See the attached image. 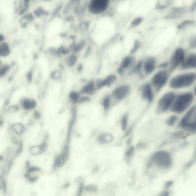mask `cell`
Segmentation results:
<instances>
[{
    "label": "cell",
    "instance_id": "6da1fadb",
    "mask_svg": "<svg viewBox=\"0 0 196 196\" xmlns=\"http://www.w3.org/2000/svg\"><path fill=\"white\" fill-rule=\"evenodd\" d=\"M174 158L170 152L165 149L159 150L152 155L148 168H153L162 172H167L173 168Z\"/></svg>",
    "mask_w": 196,
    "mask_h": 196
},
{
    "label": "cell",
    "instance_id": "7a4b0ae2",
    "mask_svg": "<svg viewBox=\"0 0 196 196\" xmlns=\"http://www.w3.org/2000/svg\"><path fill=\"white\" fill-rule=\"evenodd\" d=\"M195 97L192 92L177 93L170 112L178 115L185 113L193 105Z\"/></svg>",
    "mask_w": 196,
    "mask_h": 196
},
{
    "label": "cell",
    "instance_id": "3957f363",
    "mask_svg": "<svg viewBox=\"0 0 196 196\" xmlns=\"http://www.w3.org/2000/svg\"><path fill=\"white\" fill-rule=\"evenodd\" d=\"M177 127L185 133L196 134V110L194 105L183 114L179 119Z\"/></svg>",
    "mask_w": 196,
    "mask_h": 196
},
{
    "label": "cell",
    "instance_id": "277c9868",
    "mask_svg": "<svg viewBox=\"0 0 196 196\" xmlns=\"http://www.w3.org/2000/svg\"><path fill=\"white\" fill-rule=\"evenodd\" d=\"M196 81V73H182L173 77L169 81V86L174 90L184 89L192 86Z\"/></svg>",
    "mask_w": 196,
    "mask_h": 196
},
{
    "label": "cell",
    "instance_id": "5b68a950",
    "mask_svg": "<svg viewBox=\"0 0 196 196\" xmlns=\"http://www.w3.org/2000/svg\"><path fill=\"white\" fill-rule=\"evenodd\" d=\"M177 93L173 91L167 92L158 100L156 105V112L159 114L170 112Z\"/></svg>",
    "mask_w": 196,
    "mask_h": 196
},
{
    "label": "cell",
    "instance_id": "8992f818",
    "mask_svg": "<svg viewBox=\"0 0 196 196\" xmlns=\"http://www.w3.org/2000/svg\"><path fill=\"white\" fill-rule=\"evenodd\" d=\"M170 77L169 73L165 70L158 71L153 76L151 84L156 93H158L168 83Z\"/></svg>",
    "mask_w": 196,
    "mask_h": 196
},
{
    "label": "cell",
    "instance_id": "52a82bcc",
    "mask_svg": "<svg viewBox=\"0 0 196 196\" xmlns=\"http://www.w3.org/2000/svg\"><path fill=\"white\" fill-rule=\"evenodd\" d=\"M110 4L108 0H93L88 4L87 8L89 13L93 14L100 15L107 11Z\"/></svg>",
    "mask_w": 196,
    "mask_h": 196
},
{
    "label": "cell",
    "instance_id": "ba28073f",
    "mask_svg": "<svg viewBox=\"0 0 196 196\" xmlns=\"http://www.w3.org/2000/svg\"><path fill=\"white\" fill-rule=\"evenodd\" d=\"M185 58L184 49L180 47L175 49L168 62L170 72L173 73L178 67H180Z\"/></svg>",
    "mask_w": 196,
    "mask_h": 196
},
{
    "label": "cell",
    "instance_id": "9c48e42d",
    "mask_svg": "<svg viewBox=\"0 0 196 196\" xmlns=\"http://www.w3.org/2000/svg\"><path fill=\"white\" fill-rule=\"evenodd\" d=\"M130 93V88L128 85L122 84L117 87L112 93V99L121 101L127 98Z\"/></svg>",
    "mask_w": 196,
    "mask_h": 196
},
{
    "label": "cell",
    "instance_id": "30bf717a",
    "mask_svg": "<svg viewBox=\"0 0 196 196\" xmlns=\"http://www.w3.org/2000/svg\"><path fill=\"white\" fill-rule=\"evenodd\" d=\"M140 91L143 99L148 103H151L154 101V93L151 83H147L143 85L140 88Z\"/></svg>",
    "mask_w": 196,
    "mask_h": 196
},
{
    "label": "cell",
    "instance_id": "8fae6325",
    "mask_svg": "<svg viewBox=\"0 0 196 196\" xmlns=\"http://www.w3.org/2000/svg\"><path fill=\"white\" fill-rule=\"evenodd\" d=\"M156 59L154 57H148L143 61V71H144L145 74L146 75L150 74L156 69Z\"/></svg>",
    "mask_w": 196,
    "mask_h": 196
},
{
    "label": "cell",
    "instance_id": "7c38bea8",
    "mask_svg": "<svg viewBox=\"0 0 196 196\" xmlns=\"http://www.w3.org/2000/svg\"><path fill=\"white\" fill-rule=\"evenodd\" d=\"M196 68V53H192L186 58L183 63L180 66L182 70H186Z\"/></svg>",
    "mask_w": 196,
    "mask_h": 196
},
{
    "label": "cell",
    "instance_id": "4fadbf2b",
    "mask_svg": "<svg viewBox=\"0 0 196 196\" xmlns=\"http://www.w3.org/2000/svg\"><path fill=\"white\" fill-rule=\"evenodd\" d=\"M117 80V76L115 75L111 74L106 77L102 80H99L96 83V84L98 89L105 87H110Z\"/></svg>",
    "mask_w": 196,
    "mask_h": 196
},
{
    "label": "cell",
    "instance_id": "5bb4252c",
    "mask_svg": "<svg viewBox=\"0 0 196 196\" xmlns=\"http://www.w3.org/2000/svg\"><path fill=\"white\" fill-rule=\"evenodd\" d=\"M134 58L132 56H128L124 58L119 66L118 71L119 74L123 73L125 70L130 68L134 64Z\"/></svg>",
    "mask_w": 196,
    "mask_h": 196
},
{
    "label": "cell",
    "instance_id": "9a60e30c",
    "mask_svg": "<svg viewBox=\"0 0 196 196\" xmlns=\"http://www.w3.org/2000/svg\"><path fill=\"white\" fill-rule=\"evenodd\" d=\"M97 89L96 83L93 81H90L82 88L81 93L86 95H93L96 93Z\"/></svg>",
    "mask_w": 196,
    "mask_h": 196
},
{
    "label": "cell",
    "instance_id": "2e32d148",
    "mask_svg": "<svg viewBox=\"0 0 196 196\" xmlns=\"http://www.w3.org/2000/svg\"><path fill=\"white\" fill-rule=\"evenodd\" d=\"M113 139V136L110 133H105L99 136L98 140L102 144L108 143L112 142Z\"/></svg>",
    "mask_w": 196,
    "mask_h": 196
},
{
    "label": "cell",
    "instance_id": "e0dca14e",
    "mask_svg": "<svg viewBox=\"0 0 196 196\" xmlns=\"http://www.w3.org/2000/svg\"><path fill=\"white\" fill-rule=\"evenodd\" d=\"M22 106L25 110H30L35 108L37 106L36 102L33 99H26L23 100Z\"/></svg>",
    "mask_w": 196,
    "mask_h": 196
},
{
    "label": "cell",
    "instance_id": "ac0fdd59",
    "mask_svg": "<svg viewBox=\"0 0 196 196\" xmlns=\"http://www.w3.org/2000/svg\"><path fill=\"white\" fill-rule=\"evenodd\" d=\"M178 115L173 114L167 118L166 121V125L168 127H171L178 124L179 120Z\"/></svg>",
    "mask_w": 196,
    "mask_h": 196
},
{
    "label": "cell",
    "instance_id": "d6986e66",
    "mask_svg": "<svg viewBox=\"0 0 196 196\" xmlns=\"http://www.w3.org/2000/svg\"><path fill=\"white\" fill-rule=\"evenodd\" d=\"M112 98L111 95H107L102 100V105L103 110L107 112L109 110L111 106Z\"/></svg>",
    "mask_w": 196,
    "mask_h": 196
},
{
    "label": "cell",
    "instance_id": "ffe728a7",
    "mask_svg": "<svg viewBox=\"0 0 196 196\" xmlns=\"http://www.w3.org/2000/svg\"><path fill=\"white\" fill-rule=\"evenodd\" d=\"M11 128L15 133L20 135L23 132L24 127L23 124L20 123H16L12 124Z\"/></svg>",
    "mask_w": 196,
    "mask_h": 196
},
{
    "label": "cell",
    "instance_id": "44dd1931",
    "mask_svg": "<svg viewBox=\"0 0 196 196\" xmlns=\"http://www.w3.org/2000/svg\"><path fill=\"white\" fill-rule=\"evenodd\" d=\"M10 52V48L8 44L4 42L1 44L0 46V54L1 56L5 57L9 54Z\"/></svg>",
    "mask_w": 196,
    "mask_h": 196
},
{
    "label": "cell",
    "instance_id": "7402d4cb",
    "mask_svg": "<svg viewBox=\"0 0 196 196\" xmlns=\"http://www.w3.org/2000/svg\"><path fill=\"white\" fill-rule=\"evenodd\" d=\"M44 150L43 146L37 145L33 146L30 148V152L32 155H37L41 154Z\"/></svg>",
    "mask_w": 196,
    "mask_h": 196
},
{
    "label": "cell",
    "instance_id": "603a6c76",
    "mask_svg": "<svg viewBox=\"0 0 196 196\" xmlns=\"http://www.w3.org/2000/svg\"><path fill=\"white\" fill-rule=\"evenodd\" d=\"M128 115L127 113L124 114L121 118V127L122 131H125L127 130L128 127Z\"/></svg>",
    "mask_w": 196,
    "mask_h": 196
},
{
    "label": "cell",
    "instance_id": "cb8c5ba5",
    "mask_svg": "<svg viewBox=\"0 0 196 196\" xmlns=\"http://www.w3.org/2000/svg\"><path fill=\"white\" fill-rule=\"evenodd\" d=\"M143 61H140L134 66L132 72L134 74L141 75L143 71Z\"/></svg>",
    "mask_w": 196,
    "mask_h": 196
},
{
    "label": "cell",
    "instance_id": "d4e9b609",
    "mask_svg": "<svg viewBox=\"0 0 196 196\" xmlns=\"http://www.w3.org/2000/svg\"><path fill=\"white\" fill-rule=\"evenodd\" d=\"M134 153V148L133 147H129L126 151L125 154H124V158L128 162L130 161L132 159Z\"/></svg>",
    "mask_w": 196,
    "mask_h": 196
},
{
    "label": "cell",
    "instance_id": "484cf974",
    "mask_svg": "<svg viewBox=\"0 0 196 196\" xmlns=\"http://www.w3.org/2000/svg\"><path fill=\"white\" fill-rule=\"evenodd\" d=\"M86 45V41L85 40H83L81 41L73 48V51L76 53H78L82 50L83 48Z\"/></svg>",
    "mask_w": 196,
    "mask_h": 196
},
{
    "label": "cell",
    "instance_id": "4316f807",
    "mask_svg": "<svg viewBox=\"0 0 196 196\" xmlns=\"http://www.w3.org/2000/svg\"><path fill=\"white\" fill-rule=\"evenodd\" d=\"M79 93L76 92H71L69 95V99L73 103L78 102L80 98Z\"/></svg>",
    "mask_w": 196,
    "mask_h": 196
},
{
    "label": "cell",
    "instance_id": "83f0119b",
    "mask_svg": "<svg viewBox=\"0 0 196 196\" xmlns=\"http://www.w3.org/2000/svg\"><path fill=\"white\" fill-rule=\"evenodd\" d=\"M184 12V9L181 8H174L173 10V11L171 12V14L170 15V17H173L175 18V17L179 16V15L181 14Z\"/></svg>",
    "mask_w": 196,
    "mask_h": 196
},
{
    "label": "cell",
    "instance_id": "f1b7e54d",
    "mask_svg": "<svg viewBox=\"0 0 196 196\" xmlns=\"http://www.w3.org/2000/svg\"><path fill=\"white\" fill-rule=\"evenodd\" d=\"M195 22L192 21V20H185V21L182 22L181 23L179 24L177 26V28L178 29H181L183 28V27L187 26V25L193 24Z\"/></svg>",
    "mask_w": 196,
    "mask_h": 196
},
{
    "label": "cell",
    "instance_id": "f546056e",
    "mask_svg": "<svg viewBox=\"0 0 196 196\" xmlns=\"http://www.w3.org/2000/svg\"><path fill=\"white\" fill-rule=\"evenodd\" d=\"M189 47L191 48H196V34L192 37L189 41Z\"/></svg>",
    "mask_w": 196,
    "mask_h": 196
},
{
    "label": "cell",
    "instance_id": "4dcf8cb0",
    "mask_svg": "<svg viewBox=\"0 0 196 196\" xmlns=\"http://www.w3.org/2000/svg\"><path fill=\"white\" fill-rule=\"evenodd\" d=\"M143 20V18H137L134 19L133 20L132 23H131V25L132 27H136L138 26L142 23Z\"/></svg>",
    "mask_w": 196,
    "mask_h": 196
},
{
    "label": "cell",
    "instance_id": "1f68e13d",
    "mask_svg": "<svg viewBox=\"0 0 196 196\" xmlns=\"http://www.w3.org/2000/svg\"><path fill=\"white\" fill-rule=\"evenodd\" d=\"M77 61L76 57L74 56H71L68 59V64L69 66H72L75 64Z\"/></svg>",
    "mask_w": 196,
    "mask_h": 196
},
{
    "label": "cell",
    "instance_id": "d6a6232c",
    "mask_svg": "<svg viewBox=\"0 0 196 196\" xmlns=\"http://www.w3.org/2000/svg\"><path fill=\"white\" fill-rule=\"evenodd\" d=\"M9 66L7 65H5L2 67L1 69V76L2 77L4 76L6 73L7 72L8 70L9 69Z\"/></svg>",
    "mask_w": 196,
    "mask_h": 196
},
{
    "label": "cell",
    "instance_id": "836d02e7",
    "mask_svg": "<svg viewBox=\"0 0 196 196\" xmlns=\"http://www.w3.org/2000/svg\"><path fill=\"white\" fill-rule=\"evenodd\" d=\"M140 45L139 42L138 41H136L135 43H134L133 47L131 51V53H134L138 49H139Z\"/></svg>",
    "mask_w": 196,
    "mask_h": 196
},
{
    "label": "cell",
    "instance_id": "e575fe53",
    "mask_svg": "<svg viewBox=\"0 0 196 196\" xmlns=\"http://www.w3.org/2000/svg\"><path fill=\"white\" fill-rule=\"evenodd\" d=\"M83 184L82 182L79 185V189H78L77 193L76 196H81L82 193L83 191Z\"/></svg>",
    "mask_w": 196,
    "mask_h": 196
},
{
    "label": "cell",
    "instance_id": "d590c367",
    "mask_svg": "<svg viewBox=\"0 0 196 196\" xmlns=\"http://www.w3.org/2000/svg\"><path fill=\"white\" fill-rule=\"evenodd\" d=\"M89 100L90 98L88 96H83L82 97V98H80L78 102H79V103H85V102L89 101Z\"/></svg>",
    "mask_w": 196,
    "mask_h": 196
},
{
    "label": "cell",
    "instance_id": "8d00e7d4",
    "mask_svg": "<svg viewBox=\"0 0 196 196\" xmlns=\"http://www.w3.org/2000/svg\"><path fill=\"white\" fill-rule=\"evenodd\" d=\"M168 66H169V63H168V62H165L162 63L161 64H160L159 65V67H159L160 69L164 70V69H166V68L168 67Z\"/></svg>",
    "mask_w": 196,
    "mask_h": 196
},
{
    "label": "cell",
    "instance_id": "74e56055",
    "mask_svg": "<svg viewBox=\"0 0 196 196\" xmlns=\"http://www.w3.org/2000/svg\"><path fill=\"white\" fill-rule=\"evenodd\" d=\"M60 73L59 72V71H57V72H54L53 73L52 77L54 79H58V78L60 77Z\"/></svg>",
    "mask_w": 196,
    "mask_h": 196
},
{
    "label": "cell",
    "instance_id": "f35d334b",
    "mask_svg": "<svg viewBox=\"0 0 196 196\" xmlns=\"http://www.w3.org/2000/svg\"><path fill=\"white\" fill-rule=\"evenodd\" d=\"M32 74L31 72H29L27 76V79L29 82H30L32 81Z\"/></svg>",
    "mask_w": 196,
    "mask_h": 196
},
{
    "label": "cell",
    "instance_id": "ab89813d",
    "mask_svg": "<svg viewBox=\"0 0 196 196\" xmlns=\"http://www.w3.org/2000/svg\"><path fill=\"white\" fill-rule=\"evenodd\" d=\"M12 141L13 143H14L15 144H19V140H18V139L15 136H14V137H13V138H12Z\"/></svg>",
    "mask_w": 196,
    "mask_h": 196
},
{
    "label": "cell",
    "instance_id": "60d3db41",
    "mask_svg": "<svg viewBox=\"0 0 196 196\" xmlns=\"http://www.w3.org/2000/svg\"><path fill=\"white\" fill-rule=\"evenodd\" d=\"M161 196H170V193L168 191H166L162 193Z\"/></svg>",
    "mask_w": 196,
    "mask_h": 196
},
{
    "label": "cell",
    "instance_id": "b9f144b4",
    "mask_svg": "<svg viewBox=\"0 0 196 196\" xmlns=\"http://www.w3.org/2000/svg\"><path fill=\"white\" fill-rule=\"evenodd\" d=\"M34 116L35 118H38L40 117V113L38 111H35L34 113Z\"/></svg>",
    "mask_w": 196,
    "mask_h": 196
},
{
    "label": "cell",
    "instance_id": "7bdbcfd3",
    "mask_svg": "<svg viewBox=\"0 0 196 196\" xmlns=\"http://www.w3.org/2000/svg\"><path fill=\"white\" fill-rule=\"evenodd\" d=\"M6 181H4V182H3V189H4V192H5L6 191Z\"/></svg>",
    "mask_w": 196,
    "mask_h": 196
},
{
    "label": "cell",
    "instance_id": "ee69618b",
    "mask_svg": "<svg viewBox=\"0 0 196 196\" xmlns=\"http://www.w3.org/2000/svg\"><path fill=\"white\" fill-rule=\"evenodd\" d=\"M193 93L194 95H195V96L196 97V84L195 87H194L193 91Z\"/></svg>",
    "mask_w": 196,
    "mask_h": 196
},
{
    "label": "cell",
    "instance_id": "f6af8a7d",
    "mask_svg": "<svg viewBox=\"0 0 196 196\" xmlns=\"http://www.w3.org/2000/svg\"><path fill=\"white\" fill-rule=\"evenodd\" d=\"M69 183H66L65 184H64V185L63 188L64 189L67 188L68 187H69Z\"/></svg>",
    "mask_w": 196,
    "mask_h": 196
},
{
    "label": "cell",
    "instance_id": "bcb514c9",
    "mask_svg": "<svg viewBox=\"0 0 196 196\" xmlns=\"http://www.w3.org/2000/svg\"><path fill=\"white\" fill-rule=\"evenodd\" d=\"M60 8H59V7H58V8H57V9H58V10H59V9H60ZM58 11V10H56V12H57Z\"/></svg>",
    "mask_w": 196,
    "mask_h": 196
},
{
    "label": "cell",
    "instance_id": "7dc6e473",
    "mask_svg": "<svg viewBox=\"0 0 196 196\" xmlns=\"http://www.w3.org/2000/svg\"><path fill=\"white\" fill-rule=\"evenodd\" d=\"M193 105L194 106V107H195V109L196 110V101L195 102V104H194Z\"/></svg>",
    "mask_w": 196,
    "mask_h": 196
}]
</instances>
